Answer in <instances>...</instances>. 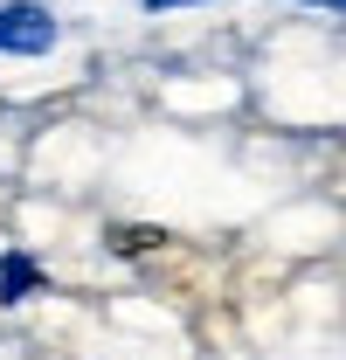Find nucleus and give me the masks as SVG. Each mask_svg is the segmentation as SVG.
Instances as JSON below:
<instances>
[{
    "label": "nucleus",
    "mask_w": 346,
    "mask_h": 360,
    "mask_svg": "<svg viewBox=\"0 0 346 360\" xmlns=\"http://www.w3.org/2000/svg\"><path fill=\"white\" fill-rule=\"evenodd\" d=\"M63 49L56 0H0V63H49Z\"/></svg>",
    "instance_id": "1"
},
{
    "label": "nucleus",
    "mask_w": 346,
    "mask_h": 360,
    "mask_svg": "<svg viewBox=\"0 0 346 360\" xmlns=\"http://www.w3.org/2000/svg\"><path fill=\"white\" fill-rule=\"evenodd\" d=\"M49 291H56L49 264L28 250V243H7V250H0V312H21V305L49 298Z\"/></svg>",
    "instance_id": "2"
},
{
    "label": "nucleus",
    "mask_w": 346,
    "mask_h": 360,
    "mask_svg": "<svg viewBox=\"0 0 346 360\" xmlns=\"http://www.w3.org/2000/svg\"><path fill=\"white\" fill-rule=\"evenodd\" d=\"M173 236L160 222H104V250L118 257V264H146V257H160Z\"/></svg>",
    "instance_id": "3"
},
{
    "label": "nucleus",
    "mask_w": 346,
    "mask_h": 360,
    "mask_svg": "<svg viewBox=\"0 0 346 360\" xmlns=\"http://www.w3.org/2000/svg\"><path fill=\"white\" fill-rule=\"evenodd\" d=\"M208 7H243V0H139L146 21H180V14H208Z\"/></svg>",
    "instance_id": "4"
},
{
    "label": "nucleus",
    "mask_w": 346,
    "mask_h": 360,
    "mask_svg": "<svg viewBox=\"0 0 346 360\" xmlns=\"http://www.w3.org/2000/svg\"><path fill=\"white\" fill-rule=\"evenodd\" d=\"M284 7H305V14H326V21H346V0H284Z\"/></svg>",
    "instance_id": "5"
}]
</instances>
